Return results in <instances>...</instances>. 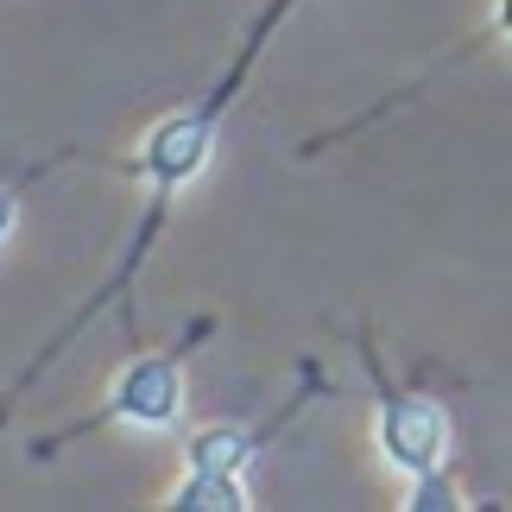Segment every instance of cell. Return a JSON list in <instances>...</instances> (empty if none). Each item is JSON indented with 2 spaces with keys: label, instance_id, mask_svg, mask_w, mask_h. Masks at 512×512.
<instances>
[{
  "label": "cell",
  "instance_id": "2",
  "mask_svg": "<svg viewBox=\"0 0 512 512\" xmlns=\"http://www.w3.org/2000/svg\"><path fill=\"white\" fill-rule=\"evenodd\" d=\"M184 418V367L177 354H140V361L121 367L108 405L95 424H140V430H165Z\"/></svg>",
  "mask_w": 512,
  "mask_h": 512
},
{
  "label": "cell",
  "instance_id": "5",
  "mask_svg": "<svg viewBox=\"0 0 512 512\" xmlns=\"http://www.w3.org/2000/svg\"><path fill=\"white\" fill-rule=\"evenodd\" d=\"M171 506L177 512H241L247 487H241V475H196L190 468V481L171 494Z\"/></svg>",
  "mask_w": 512,
  "mask_h": 512
},
{
  "label": "cell",
  "instance_id": "6",
  "mask_svg": "<svg viewBox=\"0 0 512 512\" xmlns=\"http://www.w3.org/2000/svg\"><path fill=\"white\" fill-rule=\"evenodd\" d=\"M411 512H443V506H456V481L443 475V468H424V475H411Z\"/></svg>",
  "mask_w": 512,
  "mask_h": 512
},
{
  "label": "cell",
  "instance_id": "3",
  "mask_svg": "<svg viewBox=\"0 0 512 512\" xmlns=\"http://www.w3.org/2000/svg\"><path fill=\"white\" fill-rule=\"evenodd\" d=\"M380 449L399 475H424V468H443L449 462V418L437 399L424 392H386L380 405Z\"/></svg>",
  "mask_w": 512,
  "mask_h": 512
},
{
  "label": "cell",
  "instance_id": "4",
  "mask_svg": "<svg viewBox=\"0 0 512 512\" xmlns=\"http://www.w3.org/2000/svg\"><path fill=\"white\" fill-rule=\"evenodd\" d=\"M184 462L196 468V475H241V468L253 462V437L241 424H209V430H196V437L184 443Z\"/></svg>",
  "mask_w": 512,
  "mask_h": 512
},
{
  "label": "cell",
  "instance_id": "7",
  "mask_svg": "<svg viewBox=\"0 0 512 512\" xmlns=\"http://www.w3.org/2000/svg\"><path fill=\"white\" fill-rule=\"evenodd\" d=\"M13 222H19V196H13L7 184H0V241L13 234Z\"/></svg>",
  "mask_w": 512,
  "mask_h": 512
},
{
  "label": "cell",
  "instance_id": "1",
  "mask_svg": "<svg viewBox=\"0 0 512 512\" xmlns=\"http://www.w3.org/2000/svg\"><path fill=\"white\" fill-rule=\"evenodd\" d=\"M234 83H241V70H234V76H228V83L209 95L203 108H184V114H171V121H159V127H152V140H146V159H140L146 184H152V215H146V228H140V247L152 241V228H159V215L171 209V196H177V190H184L196 171L209 165L215 121H222V108H228Z\"/></svg>",
  "mask_w": 512,
  "mask_h": 512
}]
</instances>
